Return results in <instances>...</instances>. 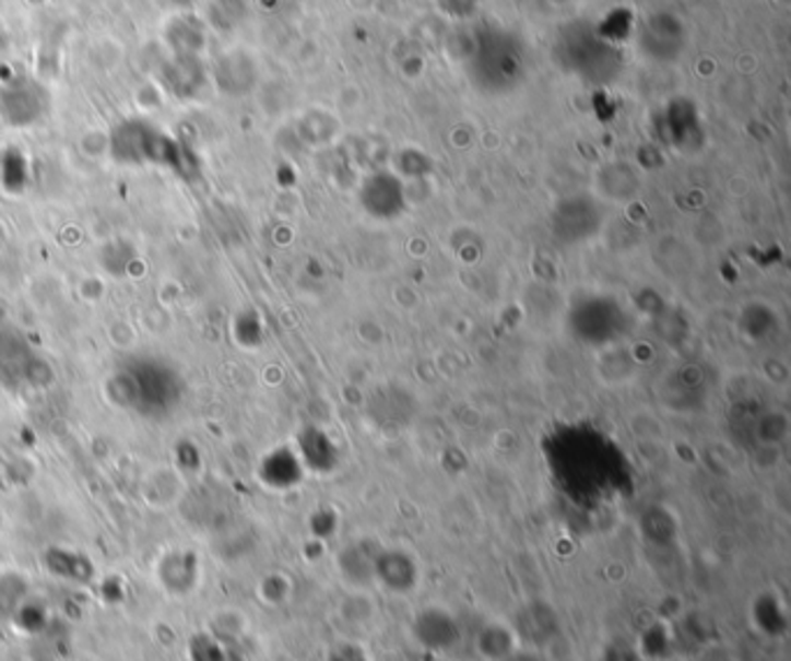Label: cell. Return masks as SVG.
<instances>
[{
    "mask_svg": "<svg viewBox=\"0 0 791 661\" xmlns=\"http://www.w3.org/2000/svg\"><path fill=\"white\" fill-rule=\"evenodd\" d=\"M363 206L371 216L392 219L404 206V196L400 181L390 175H374L363 186Z\"/></svg>",
    "mask_w": 791,
    "mask_h": 661,
    "instance_id": "obj_1",
    "label": "cell"
},
{
    "mask_svg": "<svg viewBox=\"0 0 791 661\" xmlns=\"http://www.w3.org/2000/svg\"><path fill=\"white\" fill-rule=\"evenodd\" d=\"M640 188V179L629 163H609L599 169L597 191L604 200L627 202Z\"/></svg>",
    "mask_w": 791,
    "mask_h": 661,
    "instance_id": "obj_2",
    "label": "cell"
}]
</instances>
